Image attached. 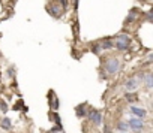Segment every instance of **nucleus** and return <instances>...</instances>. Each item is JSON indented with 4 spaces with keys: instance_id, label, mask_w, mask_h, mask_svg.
I'll use <instances>...</instances> for the list:
<instances>
[{
    "instance_id": "obj_10",
    "label": "nucleus",
    "mask_w": 153,
    "mask_h": 133,
    "mask_svg": "<svg viewBox=\"0 0 153 133\" xmlns=\"http://www.w3.org/2000/svg\"><path fill=\"white\" fill-rule=\"evenodd\" d=\"M11 123H12V121L6 117V118H3V121H2V127L6 129V130H9V129H11Z\"/></svg>"
},
{
    "instance_id": "obj_4",
    "label": "nucleus",
    "mask_w": 153,
    "mask_h": 133,
    "mask_svg": "<svg viewBox=\"0 0 153 133\" xmlns=\"http://www.w3.org/2000/svg\"><path fill=\"white\" fill-rule=\"evenodd\" d=\"M48 12H50V14L53 15L54 18H59L60 14H62V8H60V5H57V3H51V5L48 6Z\"/></svg>"
},
{
    "instance_id": "obj_11",
    "label": "nucleus",
    "mask_w": 153,
    "mask_h": 133,
    "mask_svg": "<svg viewBox=\"0 0 153 133\" xmlns=\"http://www.w3.org/2000/svg\"><path fill=\"white\" fill-rule=\"evenodd\" d=\"M113 42L111 41H108V39H105V41H102V48L104 49H110V48H113Z\"/></svg>"
},
{
    "instance_id": "obj_13",
    "label": "nucleus",
    "mask_w": 153,
    "mask_h": 133,
    "mask_svg": "<svg viewBox=\"0 0 153 133\" xmlns=\"http://www.w3.org/2000/svg\"><path fill=\"white\" fill-rule=\"evenodd\" d=\"M83 108H84V106L81 105V106H78V108H76V111H78V112H76V115H78V117H83L86 112H83Z\"/></svg>"
},
{
    "instance_id": "obj_7",
    "label": "nucleus",
    "mask_w": 153,
    "mask_h": 133,
    "mask_svg": "<svg viewBox=\"0 0 153 133\" xmlns=\"http://www.w3.org/2000/svg\"><path fill=\"white\" fill-rule=\"evenodd\" d=\"M137 87H138V79H137V78L127 79L126 84H125V88H126L127 91H134V90H137Z\"/></svg>"
},
{
    "instance_id": "obj_9",
    "label": "nucleus",
    "mask_w": 153,
    "mask_h": 133,
    "mask_svg": "<svg viewBox=\"0 0 153 133\" xmlns=\"http://www.w3.org/2000/svg\"><path fill=\"white\" fill-rule=\"evenodd\" d=\"M117 129H119L120 132L126 133L127 130H129V124H127V123H125V121H120V123L117 124Z\"/></svg>"
},
{
    "instance_id": "obj_15",
    "label": "nucleus",
    "mask_w": 153,
    "mask_h": 133,
    "mask_svg": "<svg viewBox=\"0 0 153 133\" xmlns=\"http://www.w3.org/2000/svg\"><path fill=\"white\" fill-rule=\"evenodd\" d=\"M149 20H150V21L153 23V8H152V9L149 11Z\"/></svg>"
},
{
    "instance_id": "obj_8",
    "label": "nucleus",
    "mask_w": 153,
    "mask_h": 133,
    "mask_svg": "<svg viewBox=\"0 0 153 133\" xmlns=\"http://www.w3.org/2000/svg\"><path fill=\"white\" fill-rule=\"evenodd\" d=\"M144 82H146V85H147L149 88H153V73L144 76Z\"/></svg>"
},
{
    "instance_id": "obj_2",
    "label": "nucleus",
    "mask_w": 153,
    "mask_h": 133,
    "mask_svg": "<svg viewBox=\"0 0 153 133\" xmlns=\"http://www.w3.org/2000/svg\"><path fill=\"white\" fill-rule=\"evenodd\" d=\"M129 44H131V37L126 36V34H120L117 36V41H116V46L120 49V51H126L129 48Z\"/></svg>"
},
{
    "instance_id": "obj_17",
    "label": "nucleus",
    "mask_w": 153,
    "mask_h": 133,
    "mask_svg": "<svg viewBox=\"0 0 153 133\" xmlns=\"http://www.w3.org/2000/svg\"><path fill=\"white\" fill-rule=\"evenodd\" d=\"M60 2H62V6H63V8L68 6V0H60Z\"/></svg>"
},
{
    "instance_id": "obj_1",
    "label": "nucleus",
    "mask_w": 153,
    "mask_h": 133,
    "mask_svg": "<svg viewBox=\"0 0 153 133\" xmlns=\"http://www.w3.org/2000/svg\"><path fill=\"white\" fill-rule=\"evenodd\" d=\"M119 69H120V61H119V58L111 57V58H108V60L105 61V70H107L110 75L117 73Z\"/></svg>"
},
{
    "instance_id": "obj_18",
    "label": "nucleus",
    "mask_w": 153,
    "mask_h": 133,
    "mask_svg": "<svg viewBox=\"0 0 153 133\" xmlns=\"http://www.w3.org/2000/svg\"><path fill=\"white\" fill-rule=\"evenodd\" d=\"M0 105H2V109H3V111H6V105H5L3 102H2V103H0Z\"/></svg>"
},
{
    "instance_id": "obj_3",
    "label": "nucleus",
    "mask_w": 153,
    "mask_h": 133,
    "mask_svg": "<svg viewBox=\"0 0 153 133\" xmlns=\"http://www.w3.org/2000/svg\"><path fill=\"white\" fill-rule=\"evenodd\" d=\"M127 124H129V129H132L134 132H141V130L144 129L143 120H141V118H137V117H132Z\"/></svg>"
},
{
    "instance_id": "obj_12",
    "label": "nucleus",
    "mask_w": 153,
    "mask_h": 133,
    "mask_svg": "<svg viewBox=\"0 0 153 133\" xmlns=\"http://www.w3.org/2000/svg\"><path fill=\"white\" fill-rule=\"evenodd\" d=\"M125 97H126V100L129 102V103H132V102L137 100V96H135V94H131V93H126V96H125Z\"/></svg>"
},
{
    "instance_id": "obj_6",
    "label": "nucleus",
    "mask_w": 153,
    "mask_h": 133,
    "mask_svg": "<svg viewBox=\"0 0 153 133\" xmlns=\"http://www.w3.org/2000/svg\"><path fill=\"white\" fill-rule=\"evenodd\" d=\"M131 112H132V115H134V117L141 118V120L147 115V111H146V109H143V108H138V106H131Z\"/></svg>"
},
{
    "instance_id": "obj_14",
    "label": "nucleus",
    "mask_w": 153,
    "mask_h": 133,
    "mask_svg": "<svg viewBox=\"0 0 153 133\" xmlns=\"http://www.w3.org/2000/svg\"><path fill=\"white\" fill-rule=\"evenodd\" d=\"M135 20V15L134 14H129V17L126 18V23H131V21H134Z\"/></svg>"
},
{
    "instance_id": "obj_5",
    "label": "nucleus",
    "mask_w": 153,
    "mask_h": 133,
    "mask_svg": "<svg viewBox=\"0 0 153 133\" xmlns=\"http://www.w3.org/2000/svg\"><path fill=\"white\" fill-rule=\"evenodd\" d=\"M89 118H90L92 121H93V124H96V126L102 124V115L98 111H90V112H89Z\"/></svg>"
},
{
    "instance_id": "obj_19",
    "label": "nucleus",
    "mask_w": 153,
    "mask_h": 133,
    "mask_svg": "<svg viewBox=\"0 0 153 133\" xmlns=\"http://www.w3.org/2000/svg\"><path fill=\"white\" fill-rule=\"evenodd\" d=\"M149 61H153V54H150V56H149Z\"/></svg>"
},
{
    "instance_id": "obj_16",
    "label": "nucleus",
    "mask_w": 153,
    "mask_h": 133,
    "mask_svg": "<svg viewBox=\"0 0 153 133\" xmlns=\"http://www.w3.org/2000/svg\"><path fill=\"white\" fill-rule=\"evenodd\" d=\"M93 52H95V54H99V51H101V48L99 46H93V49H92Z\"/></svg>"
}]
</instances>
